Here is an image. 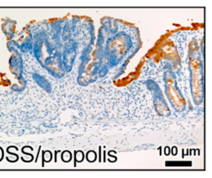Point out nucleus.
Listing matches in <instances>:
<instances>
[{
    "instance_id": "f257e3e1",
    "label": "nucleus",
    "mask_w": 212,
    "mask_h": 178,
    "mask_svg": "<svg viewBox=\"0 0 212 178\" xmlns=\"http://www.w3.org/2000/svg\"><path fill=\"white\" fill-rule=\"evenodd\" d=\"M2 80H3V82H5V81H7L8 80V78H7V77L6 76H2Z\"/></svg>"
}]
</instances>
